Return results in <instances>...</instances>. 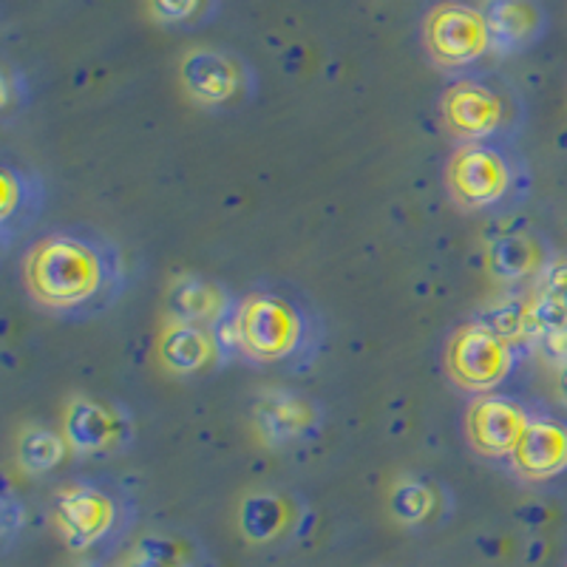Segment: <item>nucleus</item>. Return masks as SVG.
I'll list each match as a JSON object with an SVG mask.
<instances>
[{
    "label": "nucleus",
    "instance_id": "nucleus-22",
    "mask_svg": "<svg viewBox=\"0 0 567 567\" xmlns=\"http://www.w3.org/2000/svg\"><path fill=\"white\" fill-rule=\"evenodd\" d=\"M128 567H194V561L174 536H148L140 542Z\"/></svg>",
    "mask_w": 567,
    "mask_h": 567
},
{
    "label": "nucleus",
    "instance_id": "nucleus-24",
    "mask_svg": "<svg viewBox=\"0 0 567 567\" xmlns=\"http://www.w3.org/2000/svg\"><path fill=\"white\" fill-rule=\"evenodd\" d=\"M14 100H18L20 109L27 105V80L12 65H3V74H0V109H3L7 123H12Z\"/></svg>",
    "mask_w": 567,
    "mask_h": 567
},
{
    "label": "nucleus",
    "instance_id": "nucleus-23",
    "mask_svg": "<svg viewBox=\"0 0 567 567\" xmlns=\"http://www.w3.org/2000/svg\"><path fill=\"white\" fill-rule=\"evenodd\" d=\"M151 14L165 27H187L199 18L205 0H148Z\"/></svg>",
    "mask_w": 567,
    "mask_h": 567
},
{
    "label": "nucleus",
    "instance_id": "nucleus-6",
    "mask_svg": "<svg viewBox=\"0 0 567 567\" xmlns=\"http://www.w3.org/2000/svg\"><path fill=\"white\" fill-rule=\"evenodd\" d=\"M128 523V505L114 488L91 480L65 485L54 496V525L65 545L74 550H91L114 539Z\"/></svg>",
    "mask_w": 567,
    "mask_h": 567
},
{
    "label": "nucleus",
    "instance_id": "nucleus-10",
    "mask_svg": "<svg viewBox=\"0 0 567 567\" xmlns=\"http://www.w3.org/2000/svg\"><path fill=\"white\" fill-rule=\"evenodd\" d=\"M136 437L134 417L116 400L74 398L65 412V440L80 457H109L128 449Z\"/></svg>",
    "mask_w": 567,
    "mask_h": 567
},
{
    "label": "nucleus",
    "instance_id": "nucleus-2",
    "mask_svg": "<svg viewBox=\"0 0 567 567\" xmlns=\"http://www.w3.org/2000/svg\"><path fill=\"white\" fill-rule=\"evenodd\" d=\"M216 336L225 358L296 372L318 352L321 321L303 301L272 290H252L236 298Z\"/></svg>",
    "mask_w": 567,
    "mask_h": 567
},
{
    "label": "nucleus",
    "instance_id": "nucleus-26",
    "mask_svg": "<svg viewBox=\"0 0 567 567\" xmlns=\"http://www.w3.org/2000/svg\"><path fill=\"white\" fill-rule=\"evenodd\" d=\"M23 528V505L18 503V496L12 491H3V499H0V530H3V545H12L14 534Z\"/></svg>",
    "mask_w": 567,
    "mask_h": 567
},
{
    "label": "nucleus",
    "instance_id": "nucleus-13",
    "mask_svg": "<svg viewBox=\"0 0 567 567\" xmlns=\"http://www.w3.org/2000/svg\"><path fill=\"white\" fill-rule=\"evenodd\" d=\"M49 190L43 176L23 162L3 159L0 165V247L12 250L43 213Z\"/></svg>",
    "mask_w": 567,
    "mask_h": 567
},
{
    "label": "nucleus",
    "instance_id": "nucleus-5",
    "mask_svg": "<svg viewBox=\"0 0 567 567\" xmlns=\"http://www.w3.org/2000/svg\"><path fill=\"white\" fill-rule=\"evenodd\" d=\"M440 116L457 142L514 140L523 111L514 91L494 80L460 78L440 94Z\"/></svg>",
    "mask_w": 567,
    "mask_h": 567
},
{
    "label": "nucleus",
    "instance_id": "nucleus-9",
    "mask_svg": "<svg viewBox=\"0 0 567 567\" xmlns=\"http://www.w3.org/2000/svg\"><path fill=\"white\" fill-rule=\"evenodd\" d=\"M179 83L205 109H233L250 97L252 69L233 52L194 49L182 58Z\"/></svg>",
    "mask_w": 567,
    "mask_h": 567
},
{
    "label": "nucleus",
    "instance_id": "nucleus-16",
    "mask_svg": "<svg viewBox=\"0 0 567 567\" xmlns=\"http://www.w3.org/2000/svg\"><path fill=\"white\" fill-rule=\"evenodd\" d=\"M556 256L542 233L536 230H511L488 247V270L499 281H536Z\"/></svg>",
    "mask_w": 567,
    "mask_h": 567
},
{
    "label": "nucleus",
    "instance_id": "nucleus-4",
    "mask_svg": "<svg viewBox=\"0 0 567 567\" xmlns=\"http://www.w3.org/2000/svg\"><path fill=\"white\" fill-rule=\"evenodd\" d=\"M525 349L519 343L503 338L488 323L474 318L468 323H460L443 352L445 378L457 389L468 392L471 398L488 392H499L511 374L523 361Z\"/></svg>",
    "mask_w": 567,
    "mask_h": 567
},
{
    "label": "nucleus",
    "instance_id": "nucleus-27",
    "mask_svg": "<svg viewBox=\"0 0 567 567\" xmlns=\"http://www.w3.org/2000/svg\"><path fill=\"white\" fill-rule=\"evenodd\" d=\"M556 394H559L561 406L567 409V369L556 372Z\"/></svg>",
    "mask_w": 567,
    "mask_h": 567
},
{
    "label": "nucleus",
    "instance_id": "nucleus-14",
    "mask_svg": "<svg viewBox=\"0 0 567 567\" xmlns=\"http://www.w3.org/2000/svg\"><path fill=\"white\" fill-rule=\"evenodd\" d=\"M483 14L491 49L505 58L528 52L548 34V12L539 0H485Z\"/></svg>",
    "mask_w": 567,
    "mask_h": 567
},
{
    "label": "nucleus",
    "instance_id": "nucleus-3",
    "mask_svg": "<svg viewBox=\"0 0 567 567\" xmlns=\"http://www.w3.org/2000/svg\"><path fill=\"white\" fill-rule=\"evenodd\" d=\"M445 190L463 213H508L528 199L530 165L514 140L457 142L445 159Z\"/></svg>",
    "mask_w": 567,
    "mask_h": 567
},
{
    "label": "nucleus",
    "instance_id": "nucleus-12",
    "mask_svg": "<svg viewBox=\"0 0 567 567\" xmlns=\"http://www.w3.org/2000/svg\"><path fill=\"white\" fill-rule=\"evenodd\" d=\"M519 483L545 485L567 477V417L536 409L523 443L505 463Z\"/></svg>",
    "mask_w": 567,
    "mask_h": 567
},
{
    "label": "nucleus",
    "instance_id": "nucleus-7",
    "mask_svg": "<svg viewBox=\"0 0 567 567\" xmlns=\"http://www.w3.org/2000/svg\"><path fill=\"white\" fill-rule=\"evenodd\" d=\"M536 406L508 392H488L471 398L465 406L463 432L471 452L491 463H508L516 445L523 443Z\"/></svg>",
    "mask_w": 567,
    "mask_h": 567
},
{
    "label": "nucleus",
    "instance_id": "nucleus-8",
    "mask_svg": "<svg viewBox=\"0 0 567 567\" xmlns=\"http://www.w3.org/2000/svg\"><path fill=\"white\" fill-rule=\"evenodd\" d=\"M423 43L429 58L443 69H468L491 49V32L483 7L463 0H440L423 20Z\"/></svg>",
    "mask_w": 567,
    "mask_h": 567
},
{
    "label": "nucleus",
    "instance_id": "nucleus-1",
    "mask_svg": "<svg viewBox=\"0 0 567 567\" xmlns=\"http://www.w3.org/2000/svg\"><path fill=\"white\" fill-rule=\"evenodd\" d=\"M23 292L38 310L65 321L109 312L125 290L123 252L91 227H52L23 247Z\"/></svg>",
    "mask_w": 567,
    "mask_h": 567
},
{
    "label": "nucleus",
    "instance_id": "nucleus-17",
    "mask_svg": "<svg viewBox=\"0 0 567 567\" xmlns=\"http://www.w3.org/2000/svg\"><path fill=\"white\" fill-rule=\"evenodd\" d=\"M159 361L168 372L190 378V374L205 372L216 361H225V352H221L216 329L171 321L159 336Z\"/></svg>",
    "mask_w": 567,
    "mask_h": 567
},
{
    "label": "nucleus",
    "instance_id": "nucleus-21",
    "mask_svg": "<svg viewBox=\"0 0 567 567\" xmlns=\"http://www.w3.org/2000/svg\"><path fill=\"white\" fill-rule=\"evenodd\" d=\"M392 511L400 523L420 525L425 523L434 511V491L432 485L420 483V480H403L392 491Z\"/></svg>",
    "mask_w": 567,
    "mask_h": 567
},
{
    "label": "nucleus",
    "instance_id": "nucleus-19",
    "mask_svg": "<svg viewBox=\"0 0 567 567\" xmlns=\"http://www.w3.org/2000/svg\"><path fill=\"white\" fill-rule=\"evenodd\" d=\"M287 499L278 494H256L250 496L241 508V530L252 542H270L287 528L290 523V508Z\"/></svg>",
    "mask_w": 567,
    "mask_h": 567
},
{
    "label": "nucleus",
    "instance_id": "nucleus-28",
    "mask_svg": "<svg viewBox=\"0 0 567 567\" xmlns=\"http://www.w3.org/2000/svg\"><path fill=\"white\" fill-rule=\"evenodd\" d=\"M565 567H567V565H565Z\"/></svg>",
    "mask_w": 567,
    "mask_h": 567
},
{
    "label": "nucleus",
    "instance_id": "nucleus-20",
    "mask_svg": "<svg viewBox=\"0 0 567 567\" xmlns=\"http://www.w3.org/2000/svg\"><path fill=\"white\" fill-rule=\"evenodd\" d=\"M69 454V440L60 437L52 429H27L20 434L18 460L29 474H45L58 468Z\"/></svg>",
    "mask_w": 567,
    "mask_h": 567
},
{
    "label": "nucleus",
    "instance_id": "nucleus-11",
    "mask_svg": "<svg viewBox=\"0 0 567 567\" xmlns=\"http://www.w3.org/2000/svg\"><path fill=\"white\" fill-rule=\"evenodd\" d=\"M258 440L270 449H284L318 437L323 409L316 400L292 389H261L250 409Z\"/></svg>",
    "mask_w": 567,
    "mask_h": 567
},
{
    "label": "nucleus",
    "instance_id": "nucleus-15",
    "mask_svg": "<svg viewBox=\"0 0 567 567\" xmlns=\"http://www.w3.org/2000/svg\"><path fill=\"white\" fill-rule=\"evenodd\" d=\"M233 303H236V296L216 278L179 276L168 287L171 321L219 329L230 316Z\"/></svg>",
    "mask_w": 567,
    "mask_h": 567
},
{
    "label": "nucleus",
    "instance_id": "nucleus-18",
    "mask_svg": "<svg viewBox=\"0 0 567 567\" xmlns=\"http://www.w3.org/2000/svg\"><path fill=\"white\" fill-rule=\"evenodd\" d=\"M534 347L554 329L567 323V252H556L550 265L536 278V290L528 296Z\"/></svg>",
    "mask_w": 567,
    "mask_h": 567
},
{
    "label": "nucleus",
    "instance_id": "nucleus-25",
    "mask_svg": "<svg viewBox=\"0 0 567 567\" xmlns=\"http://www.w3.org/2000/svg\"><path fill=\"white\" fill-rule=\"evenodd\" d=\"M534 349L542 354V361L548 363V367H554L556 372L567 369V323L565 327L554 329V332H548Z\"/></svg>",
    "mask_w": 567,
    "mask_h": 567
}]
</instances>
